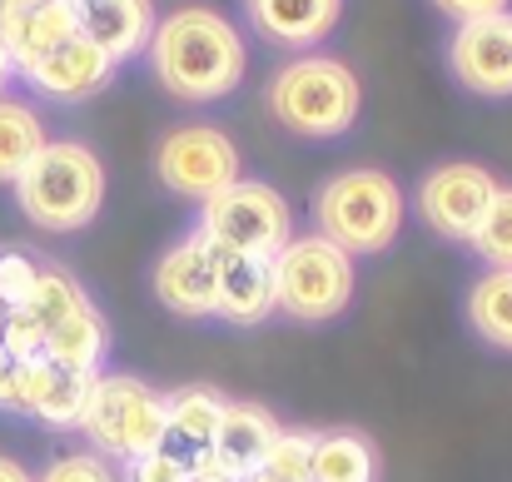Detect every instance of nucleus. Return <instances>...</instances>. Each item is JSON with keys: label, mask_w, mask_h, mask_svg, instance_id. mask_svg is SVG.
<instances>
[{"label": "nucleus", "mask_w": 512, "mask_h": 482, "mask_svg": "<svg viewBox=\"0 0 512 482\" xmlns=\"http://www.w3.org/2000/svg\"><path fill=\"white\" fill-rule=\"evenodd\" d=\"M145 55L155 80L184 105H209L234 95L249 70L244 35L209 5H179L165 20H155Z\"/></svg>", "instance_id": "obj_1"}, {"label": "nucleus", "mask_w": 512, "mask_h": 482, "mask_svg": "<svg viewBox=\"0 0 512 482\" xmlns=\"http://www.w3.org/2000/svg\"><path fill=\"white\" fill-rule=\"evenodd\" d=\"M15 204L20 214L45 234H75L90 229L105 204V164L80 140H45L35 160L15 174Z\"/></svg>", "instance_id": "obj_2"}, {"label": "nucleus", "mask_w": 512, "mask_h": 482, "mask_svg": "<svg viewBox=\"0 0 512 482\" xmlns=\"http://www.w3.org/2000/svg\"><path fill=\"white\" fill-rule=\"evenodd\" d=\"M269 115L299 135V140H339L353 130L363 110V85L358 75L334 55H299L274 70L269 90Z\"/></svg>", "instance_id": "obj_3"}, {"label": "nucleus", "mask_w": 512, "mask_h": 482, "mask_svg": "<svg viewBox=\"0 0 512 482\" xmlns=\"http://www.w3.org/2000/svg\"><path fill=\"white\" fill-rule=\"evenodd\" d=\"M403 189L383 169H343L314 194V234L343 254H383L403 229Z\"/></svg>", "instance_id": "obj_4"}, {"label": "nucleus", "mask_w": 512, "mask_h": 482, "mask_svg": "<svg viewBox=\"0 0 512 482\" xmlns=\"http://www.w3.org/2000/svg\"><path fill=\"white\" fill-rule=\"evenodd\" d=\"M80 433L90 438V448L100 458H140L165 448L170 428H165V393H155L145 378L130 373H95L85 413H80Z\"/></svg>", "instance_id": "obj_5"}, {"label": "nucleus", "mask_w": 512, "mask_h": 482, "mask_svg": "<svg viewBox=\"0 0 512 482\" xmlns=\"http://www.w3.org/2000/svg\"><path fill=\"white\" fill-rule=\"evenodd\" d=\"M274 299L294 323H329L353 304V254L324 234H294L274 259Z\"/></svg>", "instance_id": "obj_6"}, {"label": "nucleus", "mask_w": 512, "mask_h": 482, "mask_svg": "<svg viewBox=\"0 0 512 482\" xmlns=\"http://www.w3.org/2000/svg\"><path fill=\"white\" fill-rule=\"evenodd\" d=\"M199 234L224 254L274 259L294 239V209L274 184L234 179L229 189H219L199 204Z\"/></svg>", "instance_id": "obj_7"}, {"label": "nucleus", "mask_w": 512, "mask_h": 482, "mask_svg": "<svg viewBox=\"0 0 512 482\" xmlns=\"http://www.w3.org/2000/svg\"><path fill=\"white\" fill-rule=\"evenodd\" d=\"M155 179L179 199L204 204L239 179V150L214 125H179L155 145Z\"/></svg>", "instance_id": "obj_8"}, {"label": "nucleus", "mask_w": 512, "mask_h": 482, "mask_svg": "<svg viewBox=\"0 0 512 482\" xmlns=\"http://www.w3.org/2000/svg\"><path fill=\"white\" fill-rule=\"evenodd\" d=\"M493 194H498V179H493L483 164L448 160V164H438V169H428V174L418 179L413 209H418V219H423L438 239L468 244Z\"/></svg>", "instance_id": "obj_9"}, {"label": "nucleus", "mask_w": 512, "mask_h": 482, "mask_svg": "<svg viewBox=\"0 0 512 482\" xmlns=\"http://www.w3.org/2000/svg\"><path fill=\"white\" fill-rule=\"evenodd\" d=\"M448 70L478 100H512V10L453 25Z\"/></svg>", "instance_id": "obj_10"}, {"label": "nucleus", "mask_w": 512, "mask_h": 482, "mask_svg": "<svg viewBox=\"0 0 512 482\" xmlns=\"http://www.w3.org/2000/svg\"><path fill=\"white\" fill-rule=\"evenodd\" d=\"M219 269H224V249H214L199 229L189 239H179L174 249L160 254L155 264V299L179 314V319H214V299H219Z\"/></svg>", "instance_id": "obj_11"}, {"label": "nucleus", "mask_w": 512, "mask_h": 482, "mask_svg": "<svg viewBox=\"0 0 512 482\" xmlns=\"http://www.w3.org/2000/svg\"><path fill=\"white\" fill-rule=\"evenodd\" d=\"M20 75H25V85H30L35 95L60 100V105H80V100L100 95V90L115 80V60L75 30V35H65L60 45H50L35 65H25Z\"/></svg>", "instance_id": "obj_12"}, {"label": "nucleus", "mask_w": 512, "mask_h": 482, "mask_svg": "<svg viewBox=\"0 0 512 482\" xmlns=\"http://www.w3.org/2000/svg\"><path fill=\"white\" fill-rule=\"evenodd\" d=\"M244 20L264 45L304 55L339 30L343 0H244Z\"/></svg>", "instance_id": "obj_13"}, {"label": "nucleus", "mask_w": 512, "mask_h": 482, "mask_svg": "<svg viewBox=\"0 0 512 482\" xmlns=\"http://www.w3.org/2000/svg\"><path fill=\"white\" fill-rule=\"evenodd\" d=\"M155 20V0H75V30L90 45H100L115 65L145 55Z\"/></svg>", "instance_id": "obj_14"}, {"label": "nucleus", "mask_w": 512, "mask_h": 482, "mask_svg": "<svg viewBox=\"0 0 512 482\" xmlns=\"http://www.w3.org/2000/svg\"><path fill=\"white\" fill-rule=\"evenodd\" d=\"M65 35H75V0H0V40L15 70L35 65Z\"/></svg>", "instance_id": "obj_15"}, {"label": "nucleus", "mask_w": 512, "mask_h": 482, "mask_svg": "<svg viewBox=\"0 0 512 482\" xmlns=\"http://www.w3.org/2000/svg\"><path fill=\"white\" fill-rule=\"evenodd\" d=\"M269 314H279L274 264H269V259H249V254H224L214 319L234 323V328H254V323H264Z\"/></svg>", "instance_id": "obj_16"}, {"label": "nucleus", "mask_w": 512, "mask_h": 482, "mask_svg": "<svg viewBox=\"0 0 512 482\" xmlns=\"http://www.w3.org/2000/svg\"><path fill=\"white\" fill-rule=\"evenodd\" d=\"M274 438H279V418L264 403H224L219 428H214V448L229 453L244 473H254L264 463Z\"/></svg>", "instance_id": "obj_17"}, {"label": "nucleus", "mask_w": 512, "mask_h": 482, "mask_svg": "<svg viewBox=\"0 0 512 482\" xmlns=\"http://www.w3.org/2000/svg\"><path fill=\"white\" fill-rule=\"evenodd\" d=\"M373 478H378V453H373L368 433H358V428L314 433L309 482H373Z\"/></svg>", "instance_id": "obj_18"}, {"label": "nucleus", "mask_w": 512, "mask_h": 482, "mask_svg": "<svg viewBox=\"0 0 512 482\" xmlns=\"http://www.w3.org/2000/svg\"><path fill=\"white\" fill-rule=\"evenodd\" d=\"M105 348H110V328H105L95 304L75 309L70 319H60L45 333V358L60 363V368H75V373H100Z\"/></svg>", "instance_id": "obj_19"}, {"label": "nucleus", "mask_w": 512, "mask_h": 482, "mask_svg": "<svg viewBox=\"0 0 512 482\" xmlns=\"http://www.w3.org/2000/svg\"><path fill=\"white\" fill-rule=\"evenodd\" d=\"M224 393H214V388H204V383H194V388H174L170 398H165V428H170V448L179 453H194V448H204V443H214V428H219V413H224Z\"/></svg>", "instance_id": "obj_20"}, {"label": "nucleus", "mask_w": 512, "mask_h": 482, "mask_svg": "<svg viewBox=\"0 0 512 482\" xmlns=\"http://www.w3.org/2000/svg\"><path fill=\"white\" fill-rule=\"evenodd\" d=\"M468 328L488 348L512 353V269H488L468 289Z\"/></svg>", "instance_id": "obj_21"}, {"label": "nucleus", "mask_w": 512, "mask_h": 482, "mask_svg": "<svg viewBox=\"0 0 512 482\" xmlns=\"http://www.w3.org/2000/svg\"><path fill=\"white\" fill-rule=\"evenodd\" d=\"M45 145V125L25 100L0 95V184H15V174L35 160V150Z\"/></svg>", "instance_id": "obj_22"}, {"label": "nucleus", "mask_w": 512, "mask_h": 482, "mask_svg": "<svg viewBox=\"0 0 512 482\" xmlns=\"http://www.w3.org/2000/svg\"><path fill=\"white\" fill-rule=\"evenodd\" d=\"M90 383H95V373H75V368H60L55 363L50 378H45V388H40V398H35V408H30V418L45 423V428H80Z\"/></svg>", "instance_id": "obj_23"}, {"label": "nucleus", "mask_w": 512, "mask_h": 482, "mask_svg": "<svg viewBox=\"0 0 512 482\" xmlns=\"http://www.w3.org/2000/svg\"><path fill=\"white\" fill-rule=\"evenodd\" d=\"M85 304H90V294L80 289V279H75V274H65V269H45V264H40V279H35V289H30V299H25L20 309L50 333L55 323L70 319V314H75V309H85Z\"/></svg>", "instance_id": "obj_24"}, {"label": "nucleus", "mask_w": 512, "mask_h": 482, "mask_svg": "<svg viewBox=\"0 0 512 482\" xmlns=\"http://www.w3.org/2000/svg\"><path fill=\"white\" fill-rule=\"evenodd\" d=\"M473 254L488 264V269H512V189L498 184V194L488 199L478 229H473Z\"/></svg>", "instance_id": "obj_25"}, {"label": "nucleus", "mask_w": 512, "mask_h": 482, "mask_svg": "<svg viewBox=\"0 0 512 482\" xmlns=\"http://www.w3.org/2000/svg\"><path fill=\"white\" fill-rule=\"evenodd\" d=\"M309 463H314V433L304 428H279V438L269 443L259 473L279 482H309Z\"/></svg>", "instance_id": "obj_26"}, {"label": "nucleus", "mask_w": 512, "mask_h": 482, "mask_svg": "<svg viewBox=\"0 0 512 482\" xmlns=\"http://www.w3.org/2000/svg\"><path fill=\"white\" fill-rule=\"evenodd\" d=\"M125 482H189V458L179 448H155L125 463Z\"/></svg>", "instance_id": "obj_27"}, {"label": "nucleus", "mask_w": 512, "mask_h": 482, "mask_svg": "<svg viewBox=\"0 0 512 482\" xmlns=\"http://www.w3.org/2000/svg\"><path fill=\"white\" fill-rule=\"evenodd\" d=\"M35 279H40V264H35L30 254L0 249V304H5V309H20V304L30 299Z\"/></svg>", "instance_id": "obj_28"}, {"label": "nucleus", "mask_w": 512, "mask_h": 482, "mask_svg": "<svg viewBox=\"0 0 512 482\" xmlns=\"http://www.w3.org/2000/svg\"><path fill=\"white\" fill-rule=\"evenodd\" d=\"M0 348L20 363V358H40L45 353V328L30 319L25 309H5V323H0Z\"/></svg>", "instance_id": "obj_29"}, {"label": "nucleus", "mask_w": 512, "mask_h": 482, "mask_svg": "<svg viewBox=\"0 0 512 482\" xmlns=\"http://www.w3.org/2000/svg\"><path fill=\"white\" fill-rule=\"evenodd\" d=\"M35 482H115V473H110V463L100 453H65Z\"/></svg>", "instance_id": "obj_30"}, {"label": "nucleus", "mask_w": 512, "mask_h": 482, "mask_svg": "<svg viewBox=\"0 0 512 482\" xmlns=\"http://www.w3.org/2000/svg\"><path fill=\"white\" fill-rule=\"evenodd\" d=\"M184 458H189V482H239L244 478V468L229 453H219L214 443H204V448H194Z\"/></svg>", "instance_id": "obj_31"}, {"label": "nucleus", "mask_w": 512, "mask_h": 482, "mask_svg": "<svg viewBox=\"0 0 512 482\" xmlns=\"http://www.w3.org/2000/svg\"><path fill=\"white\" fill-rule=\"evenodd\" d=\"M438 15H448L453 25L463 20H478V15H498V10H512V0H433Z\"/></svg>", "instance_id": "obj_32"}, {"label": "nucleus", "mask_w": 512, "mask_h": 482, "mask_svg": "<svg viewBox=\"0 0 512 482\" xmlns=\"http://www.w3.org/2000/svg\"><path fill=\"white\" fill-rule=\"evenodd\" d=\"M10 373H15V358L0 348V408L10 403Z\"/></svg>", "instance_id": "obj_33"}, {"label": "nucleus", "mask_w": 512, "mask_h": 482, "mask_svg": "<svg viewBox=\"0 0 512 482\" xmlns=\"http://www.w3.org/2000/svg\"><path fill=\"white\" fill-rule=\"evenodd\" d=\"M0 482H35L15 458H0Z\"/></svg>", "instance_id": "obj_34"}, {"label": "nucleus", "mask_w": 512, "mask_h": 482, "mask_svg": "<svg viewBox=\"0 0 512 482\" xmlns=\"http://www.w3.org/2000/svg\"><path fill=\"white\" fill-rule=\"evenodd\" d=\"M15 75H20V70H15V60H10V50H5V40H0V90H5V85H10Z\"/></svg>", "instance_id": "obj_35"}, {"label": "nucleus", "mask_w": 512, "mask_h": 482, "mask_svg": "<svg viewBox=\"0 0 512 482\" xmlns=\"http://www.w3.org/2000/svg\"><path fill=\"white\" fill-rule=\"evenodd\" d=\"M239 482H279V478H269V473H259V468H254V473H244Z\"/></svg>", "instance_id": "obj_36"}, {"label": "nucleus", "mask_w": 512, "mask_h": 482, "mask_svg": "<svg viewBox=\"0 0 512 482\" xmlns=\"http://www.w3.org/2000/svg\"><path fill=\"white\" fill-rule=\"evenodd\" d=\"M0 323H5V304H0Z\"/></svg>", "instance_id": "obj_37"}]
</instances>
